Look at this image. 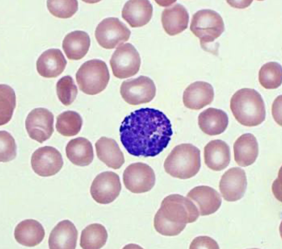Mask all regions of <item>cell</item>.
<instances>
[{"mask_svg": "<svg viewBox=\"0 0 282 249\" xmlns=\"http://www.w3.org/2000/svg\"><path fill=\"white\" fill-rule=\"evenodd\" d=\"M121 141L135 156L153 157L166 147L173 132L170 121L161 111L142 108L132 112L122 121Z\"/></svg>", "mask_w": 282, "mask_h": 249, "instance_id": "1", "label": "cell"}, {"mask_svg": "<svg viewBox=\"0 0 282 249\" xmlns=\"http://www.w3.org/2000/svg\"><path fill=\"white\" fill-rule=\"evenodd\" d=\"M199 214L196 205L188 198L179 194H171L162 201L154 216V226L161 235H177L187 223L195 221Z\"/></svg>", "mask_w": 282, "mask_h": 249, "instance_id": "2", "label": "cell"}, {"mask_svg": "<svg viewBox=\"0 0 282 249\" xmlns=\"http://www.w3.org/2000/svg\"><path fill=\"white\" fill-rule=\"evenodd\" d=\"M230 106L235 119L244 126H256L265 120L264 101L261 95L254 89L243 88L238 90L232 97Z\"/></svg>", "mask_w": 282, "mask_h": 249, "instance_id": "3", "label": "cell"}, {"mask_svg": "<svg viewBox=\"0 0 282 249\" xmlns=\"http://www.w3.org/2000/svg\"><path fill=\"white\" fill-rule=\"evenodd\" d=\"M200 150L190 143L176 146L164 162L166 172L172 177L187 179L195 175L201 167Z\"/></svg>", "mask_w": 282, "mask_h": 249, "instance_id": "4", "label": "cell"}, {"mask_svg": "<svg viewBox=\"0 0 282 249\" xmlns=\"http://www.w3.org/2000/svg\"><path fill=\"white\" fill-rule=\"evenodd\" d=\"M76 77L81 91L87 94L94 95L106 88L109 80L110 74L105 63L95 59L83 64L77 71Z\"/></svg>", "mask_w": 282, "mask_h": 249, "instance_id": "5", "label": "cell"}, {"mask_svg": "<svg viewBox=\"0 0 282 249\" xmlns=\"http://www.w3.org/2000/svg\"><path fill=\"white\" fill-rule=\"evenodd\" d=\"M191 31L200 40L201 46L213 42L224 31L220 15L210 9L198 11L193 16L190 26Z\"/></svg>", "mask_w": 282, "mask_h": 249, "instance_id": "6", "label": "cell"}, {"mask_svg": "<svg viewBox=\"0 0 282 249\" xmlns=\"http://www.w3.org/2000/svg\"><path fill=\"white\" fill-rule=\"evenodd\" d=\"M113 74L116 77L123 79L131 77L139 71L141 59L134 47L127 43L118 47L110 60Z\"/></svg>", "mask_w": 282, "mask_h": 249, "instance_id": "7", "label": "cell"}, {"mask_svg": "<svg viewBox=\"0 0 282 249\" xmlns=\"http://www.w3.org/2000/svg\"><path fill=\"white\" fill-rule=\"evenodd\" d=\"M131 32L126 25L117 18L108 17L98 25L95 31L99 44L106 49H112L127 41Z\"/></svg>", "mask_w": 282, "mask_h": 249, "instance_id": "8", "label": "cell"}, {"mask_svg": "<svg viewBox=\"0 0 282 249\" xmlns=\"http://www.w3.org/2000/svg\"><path fill=\"white\" fill-rule=\"evenodd\" d=\"M156 91L155 84L152 79L147 76H141L124 81L120 91L126 103L135 105L150 102L155 97Z\"/></svg>", "mask_w": 282, "mask_h": 249, "instance_id": "9", "label": "cell"}, {"mask_svg": "<svg viewBox=\"0 0 282 249\" xmlns=\"http://www.w3.org/2000/svg\"><path fill=\"white\" fill-rule=\"evenodd\" d=\"M124 184L132 193H143L150 190L155 182V176L153 169L142 162H136L129 165L125 170L123 175Z\"/></svg>", "mask_w": 282, "mask_h": 249, "instance_id": "10", "label": "cell"}, {"mask_svg": "<svg viewBox=\"0 0 282 249\" xmlns=\"http://www.w3.org/2000/svg\"><path fill=\"white\" fill-rule=\"evenodd\" d=\"M121 185L119 175L112 171L98 175L93 181L90 193L97 203L107 204L113 202L119 195Z\"/></svg>", "mask_w": 282, "mask_h": 249, "instance_id": "11", "label": "cell"}, {"mask_svg": "<svg viewBox=\"0 0 282 249\" xmlns=\"http://www.w3.org/2000/svg\"><path fill=\"white\" fill-rule=\"evenodd\" d=\"M53 115L44 108H37L28 115L26 128L30 137L40 143L49 139L54 131Z\"/></svg>", "mask_w": 282, "mask_h": 249, "instance_id": "12", "label": "cell"}, {"mask_svg": "<svg viewBox=\"0 0 282 249\" xmlns=\"http://www.w3.org/2000/svg\"><path fill=\"white\" fill-rule=\"evenodd\" d=\"M31 164L34 172L43 177L54 175L63 164L62 155L56 148L50 146L39 148L32 154Z\"/></svg>", "mask_w": 282, "mask_h": 249, "instance_id": "13", "label": "cell"}, {"mask_svg": "<svg viewBox=\"0 0 282 249\" xmlns=\"http://www.w3.org/2000/svg\"><path fill=\"white\" fill-rule=\"evenodd\" d=\"M247 184L244 170L239 167H233L228 169L222 176L219 188L225 200L234 202L243 197Z\"/></svg>", "mask_w": 282, "mask_h": 249, "instance_id": "14", "label": "cell"}, {"mask_svg": "<svg viewBox=\"0 0 282 249\" xmlns=\"http://www.w3.org/2000/svg\"><path fill=\"white\" fill-rule=\"evenodd\" d=\"M187 196L197 205L199 213L202 216L214 213L221 204L222 198L220 194L215 189L208 186H196L188 193Z\"/></svg>", "mask_w": 282, "mask_h": 249, "instance_id": "15", "label": "cell"}, {"mask_svg": "<svg viewBox=\"0 0 282 249\" xmlns=\"http://www.w3.org/2000/svg\"><path fill=\"white\" fill-rule=\"evenodd\" d=\"M214 96V89L210 84L204 81L195 82L184 91L183 101L187 108L198 110L210 104Z\"/></svg>", "mask_w": 282, "mask_h": 249, "instance_id": "16", "label": "cell"}, {"mask_svg": "<svg viewBox=\"0 0 282 249\" xmlns=\"http://www.w3.org/2000/svg\"><path fill=\"white\" fill-rule=\"evenodd\" d=\"M78 232L74 224L68 220L58 223L51 231L48 239L50 249H74Z\"/></svg>", "mask_w": 282, "mask_h": 249, "instance_id": "17", "label": "cell"}, {"mask_svg": "<svg viewBox=\"0 0 282 249\" xmlns=\"http://www.w3.org/2000/svg\"><path fill=\"white\" fill-rule=\"evenodd\" d=\"M153 11V6L149 1L130 0L124 5L122 17L131 27H141L149 21Z\"/></svg>", "mask_w": 282, "mask_h": 249, "instance_id": "18", "label": "cell"}, {"mask_svg": "<svg viewBox=\"0 0 282 249\" xmlns=\"http://www.w3.org/2000/svg\"><path fill=\"white\" fill-rule=\"evenodd\" d=\"M67 61L59 49H49L43 52L36 62L39 74L46 78L56 77L63 71Z\"/></svg>", "mask_w": 282, "mask_h": 249, "instance_id": "19", "label": "cell"}, {"mask_svg": "<svg viewBox=\"0 0 282 249\" xmlns=\"http://www.w3.org/2000/svg\"><path fill=\"white\" fill-rule=\"evenodd\" d=\"M205 164L210 169L220 171L229 165L231 159L230 149L225 141L221 140H212L204 148Z\"/></svg>", "mask_w": 282, "mask_h": 249, "instance_id": "20", "label": "cell"}, {"mask_svg": "<svg viewBox=\"0 0 282 249\" xmlns=\"http://www.w3.org/2000/svg\"><path fill=\"white\" fill-rule=\"evenodd\" d=\"M189 14L182 5L177 3L166 8L162 11L161 21L165 32L173 36L182 32L188 27Z\"/></svg>", "mask_w": 282, "mask_h": 249, "instance_id": "21", "label": "cell"}, {"mask_svg": "<svg viewBox=\"0 0 282 249\" xmlns=\"http://www.w3.org/2000/svg\"><path fill=\"white\" fill-rule=\"evenodd\" d=\"M235 160L238 165L246 167L252 164L259 153L258 145L254 136L250 133L241 135L233 145Z\"/></svg>", "mask_w": 282, "mask_h": 249, "instance_id": "22", "label": "cell"}, {"mask_svg": "<svg viewBox=\"0 0 282 249\" xmlns=\"http://www.w3.org/2000/svg\"><path fill=\"white\" fill-rule=\"evenodd\" d=\"M198 122L202 131L210 136L223 132L227 127L228 118L223 110L210 108L201 112L198 117Z\"/></svg>", "mask_w": 282, "mask_h": 249, "instance_id": "23", "label": "cell"}, {"mask_svg": "<svg viewBox=\"0 0 282 249\" xmlns=\"http://www.w3.org/2000/svg\"><path fill=\"white\" fill-rule=\"evenodd\" d=\"M95 146L97 157L108 167L117 169L124 163V154L113 139L102 137L96 142Z\"/></svg>", "mask_w": 282, "mask_h": 249, "instance_id": "24", "label": "cell"}, {"mask_svg": "<svg viewBox=\"0 0 282 249\" xmlns=\"http://www.w3.org/2000/svg\"><path fill=\"white\" fill-rule=\"evenodd\" d=\"M14 235L15 240L19 243L24 246L33 247L42 241L45 232L39 222L33 219H27L17 225Z\"/></svg>", "mask_w": 282, "mask_h": 249, "instance_id": "25", "label": "cell"}, {"mask_svg": "<svg viewBox=\"0 0 282 249\" xmlns=\"http://www.w3.org/2000/svg\"><path fill=\"white\" fill-rule=\"evenodd\" d=\"M90 45V38L86 32L75 31L65 36L63 41L62 48L69 59L78 60L86 54Z\"/></svg>", "mask_w": 282, "mask_h": 249, "instance_id": "26", "label": "cell"}, {"mask_svg": "<svg viewBox=\"0 0 282 249\" xmlns=\"http://www.w3.org/2000/svg\"><path fill=\"white\" fill-rule=\"evenodd\" d=\"M66 153L67 158L73 164L80 166L88 165L94 158L92 143L83 137L71 140L66 146Z\"/></svg>", "mask_w": 282, "mask_h": 249, "instance_id": "27", "label": "cell"}, {"mask_svg": "<svg viewBox=\"0 0 282 249\" xmlns=\"http://www.w3.org/2000/svg\"><path fill=\"white\" fill-rule=\"evenodd\" d=\"M108 233L105 227L98 223L91 224L82 231L80 245L84 249H98L106 243Z\"/></svg>", "mask_w": 282, "mask_h": 249, "instance_id": "28", "label": "cell"}, {"mask_svg": "<svg viewBox=\"0 0 282 249\" xmlns=\"http://www.w3.org/2000/svg\"><path fill=\"white\" fill-rule=\"evenodd\" d=\"M82 124L83 120L80 115L76 112L69 110L58 116L55 127L57 131L62 135L71 137L79 133Z\"/></svg>", "mask_w": 282, "mask_h": 249, "instance_id": "29", "label": "cell"}, {"mask_svg": "<svg viewBox=\"0 0 282 249\" xmlns=\"http://www.w3.org/2000/svg\"><path fill=\"white\" fill-rule=\"evenodd\" d=\"M259 80L261 85L268 89L278 88L282 83V67L277 62H270L261 67Z\"/></svg>", "mask_w": 282, "mask_h": 249, "instance_id": "30", "label": "cell"}, {"mask_svg": "<svg viewBox=\"0 0 282 249\" xmlns=\"http://www.w3.org/2000/svg\"><path fill=\"white\" fill-rule=\"evenodd\" d=\"M16 106V96L13 89L9 85H0V125L10 121Z\"/></svg>", "mask_w": 282, "mask_h": 249, "instance_id": "31", "label": "cell"}, {"mask_svg": "<svg viewBox=\"0 0 282 249\" xmlns=\"http://www.w3.org/2000/svg\"><path fill=\"white\" fill-rule=\"evenodd\" d=\"M56 89L59 99L66 106L71 104L78 94L77 87L72 77L69 75L62 77L58 81Z\"/></svg>", "mask_w": 282, "mask_h": 249, "instance_id": "32", "label": "cell"}, {"mask_svg": "<svg viewBox=\"0 0 282 249\" xmlns=\"http://www.w3.org/2000/svg\"><path fill=\"white\" fill-rule=\"evenodd\" d=\"M47 6L54 16L66 18L72 16L78 9V2L76 0H48Z\"/></svg>", "mask_w": 282, "mask_h": 249, "instance_id": "33", "label": "cell"}, {"mask_svg": "<svg viewBox=\"0 0 282 249\" xmlns=\"http://www.w3.org/2000/svg\"><path fill=\"white\" fill-rule=\"evenodd\" d=\"M0 133V161L7 162L14 159L16 155V145L11 134L5 131Z\"/></svg>", "mask_w": 282, "mask_h": 249, "instance_id": "34", "label": "cell"}, {"mask_svg": "<svg viewBox=\"0 0 282 249\" xmlns=\"http://www.w3.org/2000/svg\"><path fill=\"white\" fill-rule=\"evenodd\" d=\"M219 248L217 243L211 238L207 236H199L196 238L191 242L190 248Z\"/></svg>", "mask_w": 282, "mask_h": 249, "instance_id": "35", "label": "cell"}]
</instances>
